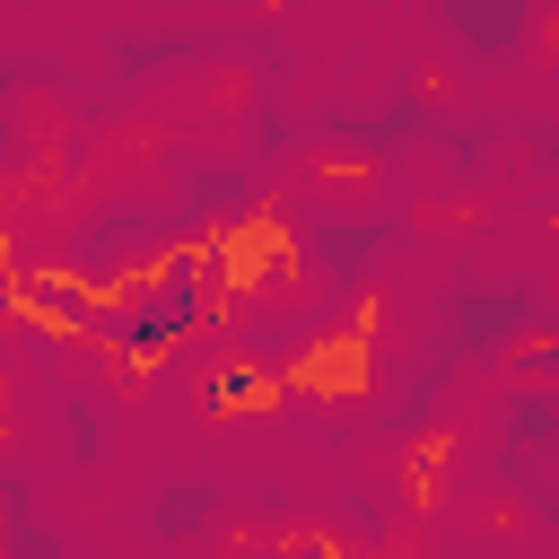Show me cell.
<instances>
[{
  "label": "cell",
  "mask_w": 559,
  "mask_h": 559,
  "mask_svg": "<svg viewBox=\"0 0 559 559\" xmlns=\"http://www.w3.org/2000/svg\"><path fill=\"white\" fill-rule=\"evenodd\" d=\"M192 280H201V262H175V271H166V288H157L148 306L114 314V341H122L131 358H148L166 332H183V323H192V306H201V288H192Z\"/></svg>",
  "instance_id": "1"
}]
</instances>
